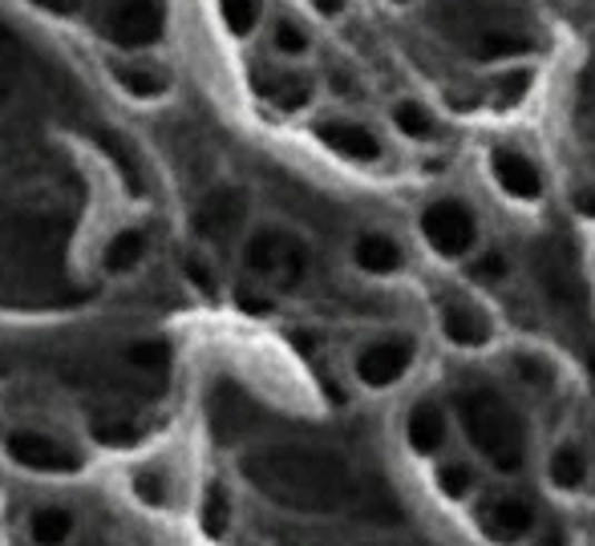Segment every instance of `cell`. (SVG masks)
Returning a JSON list of instances; mask_svg holds the SVG:
<instances>
[{
    "instance_id": "obj_1",
    "label": "cell",
    "mask_w": 595,
    "mask_h": 546,
    "mask_svg": "<svg viewBox=\"0 0 595 546\" xmlns=\"http://www.w3.org/2000/svg\"><path fill=\"white\" fill-rule=\"evenodd\" d=\"M244 478L268 502L296 514H340L360 502L353 466L325 446H264L244 457Z\"/></svg>"
},
{
    "instance_id": "obj_2",
    "label": "cell",
    "mask_w": 595,
    "mask_h": 546,
    "mask_svg": "<svg viewBox=\"0 0 595 546\" xmlns=\"http://www.w3.org/2000/svg\"><path fill=\"white\" fill-rule=\"evenodd\" d=\"M66 224L57 215L21 211L0 224V279L12 288H46L61 271Z\"/></svg>"
},
{
    "instance_id": "obj_3",
    "label": "cell",
    "mask_w": 595,
    "mask_h": 546,
    "mask_svg": "<svg viewBox=\"0 0 595 546\" xmlns=\"http://www.w3.org/2000/svg\"><path fill=\"white\" fill-rule=\"evenodd\" d=\"M458 421L470 437V446L495 469H503V474L523 469V461H527V425L503 393L486 389V385L462 389Z\"/></svg>"
},
{
    "instance_id": "obj_4",
    "label": "cell",
    "mask_w": 595,
    "mask_h": 546,
    "mask_svg": "<svg viewBox=\"0 0 595 546\" xmlns=\"http://www.w3.org/2000/svg\"><path fill=\"white\" fill-rule=\"evenodd\" d=\"M244 268L256 279L280 284V288H296L308 271V247L284 227H259L244 244Z\"/></svg>"
},
{
    "instance_id": "obj_5",
    "label": "cell",
    "mask_w": 595,
    "mask_h": 546,
    "mask_svg": "<svg viewBox=\"0 0 595 546\" xmlns=\"http://www.w3.org/2000/svg\"><path fill=\"white\" fill-rule=\"evenodd\" d=\"M98 29L113 46L147 49L158 46L167 33V9H162V0H110Z\"/></svg>"
},
{
    "instance_id": "obj_6",
    "label": "cell",
    "mask_w": 595,
    "mask_h": 546,
    "mask_svg": "<svg viewBox=\"0 0 595 546\" xmlns=\"http://www.w3.org/2000/svg\"><path fill=\"white\" fill-rule=\"evenodd\" d=\"M4 449L29 474H53V478H61V474H78L86 466V454L78 446H69V441L46 434V429H12L4 437Z\"/></svg>"
},
{
    "instance_id": "obj_7",
    "label": "cell",
    "mask_w": 595,
    "mask_h": 546,
    "mask_svg": "<svg viewBox=\"0 0 595 546\" xmlns=\"http://www.w3.org/2000/svg\"><path fill=\"white\" fill-rule=\"evenodd\" d=\"M422 235L438 256L458 259L478 244V219L462 199H438L422 211Z\"/></svg>"
},
{
    "instance_id": "obj_8",
    "label": "cell",
    "mask_w": 595,
    "mask_h": 546,
    "mask_svg": "<svg viewBox=\"0 0 595 546\" xmlns=\"http://www.w3.org/2000/svg\"><path fill=\"white\" fill-rule=\"evenodd\" d=\"M414 357H417L414 336H385V340H373V345L360 348L353 373H357V380L365 389H389V385H397L409 373Z\"/></svg>"
},
{
    "instance_id": "obj_9",
    "label": "cell",
    "mask_w": 595,
    "mask_h": 546,
    "mask_svg": "<svg viewBox=\"0 0 595 546\" xmlns=\"http://www.w3.org/2000/svg\"><path fill=\"white\" fill-rule=\"evenodd\" d=\"M244 219H248V190L219 187L195 207L191 227L199 239H207V244H227V239L244 227Z\"/></svg>"
},
{
    "instance_id": "obj_10",
    "label": "cell",
    "mask_w": 595,
    "mask_h": 546,
    "mask_svg": "<svg viewBox=\"0 0 595 546\" xmlns=\"http://www.w3.org/2000/svg\"><path fill=\"white\" fill-rule=\"evenodd\" d=\"M490 175H495V182L506 190V195H510V199L535 202L543 195L539 167H535L527 155L510 150V146H498L495 155H490Z\"/></svg>"
},
{
    "instance_id": "obj_11",
    "label": "cell",
    "mask_w": 595,
    "mask_h": 546,
    "mask_svg": "<svg viewBox=\"0 0 595 546\" xmlns=\"http://www.w3.org/2000/svg\"><path fill=\"white\" fill-rule=\"evenodd\" d=\"M486 530L503 543H518V538H527L535 530V506L527 498H518V494H503L486 506Z\"/></svg>"
},
{
    "instance_id": "obj_12",
    "label": "cell",
    "mask_w": 595,
    "mask_h": 546,
    "mask_svg": "<svg viewBox=\"0 0 595 546\" xmlns=\"http://www.w3.org/2000/svg\"><path fill=\"white\" fill-rule=\"evenodd\" d=\"M316 135H320V142H325L328 150H337V155L353 158V162H373V158H381V142H377V135L357 122H340V118H333V122L316 126Z\"/></svg>"
},
{
    "instance_id": "obj_13",
    "label": "cell",
    "mask_w": 595,
    "mask_h": 546,
    "mask_svg": "<svg viewBox=\"0 0 595 546\" xmlns=\"http://www.w3.org/2000/svg\"><path fill=\"white\" fill-rule=\"evenodd\" d=\"M535 268H539V279L543 288L555 296V300L572 304L584 296V288H579V276H575V259L567 247H543L539 259H535Z\"/></svg>"
},
{
    "instance_id": "obj_14",
    "label": "cell",
    "mask_w": 595,
    "mask_h": 546,
    "mask_svg": "<svg viewBox=\"0 0 595 546\" xmlns=\"http://www.w3.org/2000/svg\"><path fill=\"white\" fill-rule=\"evenodd\" d=\"M353 264H357L360 271H369V276H394V271H401L405 251L389 235L365 231L357 244H353Z\"/></svg>"
},
{
    "instance_id": "obj_15",
    "label": "cell",
    "mask_w": 595,
    "mask_h": 546,
    "mask_svg": "<svg viewBox=\"0 0 595 546\" xmlns=\"http://www.w3.org/2000/svg\"><path fill=\"white\" fill-rule=\"evenodd\" d=\"M442 332H446L449 345L483 348V345H490L495 328H490V320H486L478 308H470V304H449L446 312H442Z\"/></svg>"
},
{
    "instance_id": "obj_16",
    "label": "cell",
    "mask_w": 595,
    "mask_h": 546,
    "mask_svg": "<svg viewBox=\"0 0 595 546\" xmlns=\"http://www.w3.org/2000/svg\"><path fill=\"white\" fill-rule=\"evenodd\" d=\"M78 535V514L69 510V506H37L29 514V543L33 546H69Z\"/></svg>"
},
{
    "instance_id": "obj_17",
    "label": "cell",
    "mask_w": 595,
    "mask_h": 546,
    "mask_svg": "<svg viewBox=\"0 0 595 546\" xmlns=\"http://www.w3.org/2000/svg\"><path fill=\"white\" fill-rule=\"evenodd\" d=\"M446 434H449V421H446V409L438 401H422L414 413H409V421H405V437H409V446L417 454H438L446 446Z\"/></svg>"
},
{
    "instance_id": "obj_18",
    "label": "cell",
    "mask_w": 595,
    "mask_h": 546,
    "mask_svg": "<svg viewBox=\"0 0 595 546\" xmlns=\"http://www.w3.org/2000/svg\"><path fill=\"white\" fill-rule=\"evenodd\" d=\"M147 251H150L147 231L126 227V231H118L110 244H106V251H101V268L110 271V276H130V271L147 259Z\"/></svg>"
},
{
    "instance_id": "obj_19",
    "label": "cell",
    "mask_w": 595,
    "mask_h": 546,
    "mask_svg": "<svg viewBox=\"0 0 595 546\" xmlns=\"http://www.w3.org/2000/svg\"><path fill=\"white\" fill-rule=\"evenodd\" d=\"M113 81H118L130 98H142V101L162 98V93L170 90L167 73L155 66H142V61H118V66H113Z\"/></svg>"
},
{
    "instance_id": "obj_20",
    "label": "cell",
    "mask_w": 595,
    "mask_h": 546,
    "mask_svg": "<svg viewBox=\"0 0 595 546\" xmlns=\"http://www.w3.org/2000/svg\"><path fill=\"white\" fill-rule=\"evenodd\" d=\"M130 494L147 510H167L170 502H175V486H170V474L162 466H138L130 474Z\"/></svg>"
},
{
    "instance_id": "obj_21",
    "label": "cell",
    "mask_w": 595,
    "mask_h": 546,
    "mask_svg": "<svg viewBox=\"0 0 595 546\" xmlns=\"http://www.w3.org/2000/svg\"><path fill=\"white\" fill-rule=\"evenodd\" d=\"M547 478L555 490H579L587 478V457L579 446H572V441H563L555 454H551L547 461Z\"/></svg>"
},
{
    "instance_id": "obj_22",
    "label": "cell",
    "mask_w": 595,
    "mask_h": 546,
    "mask_svg": "<svg viewBox=\"0 0 595 546\" xmlns=\"http://www.w3.org/2000/svg\"><path fill=\"white\" fill-rule=\"evenodd\" d=\"M231 494H227L224 482H211L207 490H202V502H199V523L202 530L211 538H224L227 530H231Z\"/></svg>"
},
{
    "instance_id": "obj_23",
    "label": "cell",
    "mask_w": 595,
    "mask_h": 546,
    "mask_svg": "<svg viewBox=\"0 0 595 546\" xmlns=\"http://www.w3.org/2000/svg\"><path fill=\"white\" fill-rule=\"evenodd\" d=\"M21 66H24V41L0 21V106L12 98V86L21 78Z\"/></svg>"
},
{
    "instance_id": "obj_24",
    "label": "cell",
    "mask_w": 595,
    "mask_h": 546,
    "mask_svg": "<svg viewBox=\"0 0 595 546\" xmlns=\"http://www.w3.org/2000/svg\"><path fill=\"white\" fill-rule=\"evenodd\" d=\"M98 142H101V150L110 155L113 167H118L126 190H130V195H142V190H147V182H142V167H138V158L130 155V146H126L118 135H98Z\"/></svg>"
},
{
    "instance_id": "obj_25",
    "label": "cell",
    "mask_w": 595,
    "mask_h": 546,
    "mask_svg": "<svg viewBox=\"0 0 595 546\" xmlns=\"http://www.w3.org/2000/svg\"><path fill=\"white\" fill-rule=\"evenodd\" d=\"M474 469L466 466V461H442L438 466V490L446 494V498L462 502V498H470L474 494Z\"/></svg>"
},
{
    "instance_id": "obj_26",
    "label": "cell",
    "mask_w": 595,
    "mask_h": 546,
    "mask_svg": "<svg viewBox=\"0 0 595 546\" xmlns=\"http://www.w3.org/2000/svg\"><path fill=\"white\" fill-rule=\"evenodd\" d=\"M126 360L142 373H162L170 365V348L167 340H135V345L126 348Z\"/></svg>"
},
{
    "instance_id": "obj_27",
    "label": "cell",
    "mask_w": 595,
    "mask_h": 546,
    "mask_svg": "<svg viewBox=\"0 0 595 546\" xmlns=\"http://www.w3.org/2000/svg\"><path fill=\"white\" fill-rule=\"evenodd\" d=\"M268 98L280 106V110H304L308 106V98H313V81L308 78H280L276 86L268 90Z\"/></svg>"
},
{
    "instance_id": "obj_28",
    "label": "cell",
    "mask_w": 595,
    "mask_h": 546,
    "mask_svg": "<svg viewBox=\"0 0 595 546\" xmlns=\"http://www.w3.org/2000/svg\"><path fill=\"white\" fill-rule=\"evenodd\" d=\"M394 126L405 138H434V118L417 101H401L394 110Z\"/></svg>"
},
{
    "instance_id": "obj_29",
    "label": "cell",
    "mask_w": 595,
    "mask_h": 546,
    "mask_svg": "<svg viewBox=\"0 0 595 546\" xmlns=\"http://www.w3.org/2000/svg\"><path fill=\"white\" fill-rule=\"evenodd\" d=\"M219 9H224V21L231 24V33L248 37L259 21V0H219Z\"/></svg>"
},
{
    "instance_id": "obj_30",
    "label": "cell",
    "mask_w": 595,
    "mask_h": 546,
    "mask_svg": "<svg viewBox=\"0 0 595 546\" xmlns=\"http://www.w3.org/2000/svg\"><path fill=\"white\" fill-rule=\"evenodd\" d=\"M271 41H276V49H280V53H288V57H300L304 49H308V33H304L300 24H292V21L276 24Z\"/></svg>"
},
{
    "instance_id": "obj_31",
    "label": "cell",
    "mask_w": 595,
    "mask_h": 546,
    "mask_svg": "<svg viewBox=\"0 0 595 546\" xmlns=\"http://www.w3.org/2000/svg\"><path fill=\"white\" fill-rule=\"evenodd\" d=\"M93 434H98L101 441H110V446H130L142 429H138L135 421H110V417H106V421L93 425Z\"/></svg>"
},
{
    "instance_id": "obj_32",
    "label": "cell",
    "mask_w": 595,
    "mask_h": 546,
    "mask_svg": "<svg viewBox=\"0 0 595 546\" xmlns=\"http://www.w3.org/2000/svg\"><path fill=\"white\" fill-rule=\"evenodd\" d=\"M530 81H535V73H530V69H515V73H506V78L498 81V101H518V98H527Z\"/></svg>"
},
{
    "instance_id": "obj_33",
    "label": "cell",
    "mask_w": 595,
    "mask_h": 546,
    "mask_svg": "<svg viewBox=\"0 0 595 546\" xmlns=\"http://www.w3.org/2000/svg\"><path fill=\"white\" fill-rule=\"evenodd\" d=\"M182 268H187V279H191L195 288L215 291V276H211V268H207V264H202L199 256H187V264H182Z\"/></svg>"
},
{
    "instance_id": "obj_34",
    "label": "cell",
    "mask_w": 595,
    "mask_h": 546,
    "mask_svg": "<svg viewBox=\"0 0 595 546\" xmlns=\"http://www.w3.org/2000/svg\"><path fill=\"white\" fill-rule=\"evenodd\" d=\"M474 276L478 279H503L506 276V259L503 256H486L474 264Z\"/></svg>"
},
{
    "instance_id": "obj_35",
    "label": "cell",
    "mask_w": 595,
    "mask_h": 546,
    "mask_svg": "<svg viewBox=\"0 0 595 546\" xmlns=\"http://www.w3.org/2000/svg\"><path fill=\"white\" fill-rule=\"evenodd\" d=\"M29 4H37V9L53 12V17H73V12L81 9V0H29Z\"/></svg>"
},
{
    "instance_id": "obj_36",
    "label": "cell",
    "mask_w": 595,
    "mask_h": 546,
    "mask_svg": "<svg viewBox=\"0 0 595 546\" xmlns=\"http://www.w3.org/2000/svg\"><path fill=\"white\" fill-rule=\"evenodd\" d=\"M518 368H523V377H527L530 380V385H547V368H543L539 365V360H530V357H523V360H518Z\"/></svg>"
},
{
    "instance_id": "obj_37",
    "label": "cell",
    "mask_w": 595,
    "mask_h": 546,
    "mask_svg": "<svg viewBox=\"0 0 595 546\" xmlns=\"http://www.w3.org/2000/svg\"><path fill=\"white\" fill-rule=\"evenodd\" d=\"M239 304H244L248 312H268V308H271V300H268V296H251L248 288L239 291Z\"/></svg>"
},
{
    "instance_id": "obj_38",
    "label": "cell",
    "mask_w": 595,
    "mask_h": 546,
    "mask_svg": "<svg viewBox=\"0 0 595 546\" xmlns=\"http://www.w3.org/2000/svg\"><path fill=\"white\" fill-rule=\"evenodd\" d=\"M575 207L587 215V219H595V187H587V190H579L575 195Z\"/></svg>"
},
{
    "instance_id": "obj_39",
    "label": "cell",
    "mask_w": 595,
    "mask_h": 546,
    "mask_svg": "<svg viewBox=\"0 0 595 546\" xmlns=\"http://www.w3.org/2000/svg\"><path fill=\"white\" fill-rule=\"evenodd\" d=\"M316 12H325V17H337V12H345V0H313Z\"/></svg>"
},
{
    "instance_id": "obj_40",
    "label": "cell",
    "mask_w": 595,
    "mask_h": 546,
    "mask_svg": "<svg viewBox=\"0 0 595 546\" xmlns=\"http://www.w3.org/2000/svg\"><path fill=\"white\" fill-rule=\"evenodd\" d=\"M587 377H592V389H595V353L587 357Z\"/></svg>"
},
{
    "instance_id": "obj_41",
    "label": "cell",
    "mask_w": 595,
    "mask_h": 546,
    "mask_svg": "<svg viewBox=\"0 0 595 546\" xmlns=\"http://www.w3.org/2000/svg\"><path fill=\"white\" fill-rule=\"evenodd\" d=\"M394 4H405V0H394Z\"/></svg>"
}]
</instances>
